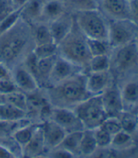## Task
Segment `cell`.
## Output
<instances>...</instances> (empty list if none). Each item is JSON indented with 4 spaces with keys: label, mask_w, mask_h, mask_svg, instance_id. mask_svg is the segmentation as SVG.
Here are the masks:
<instances>
[{
    "label": "cell",
    "mask_w": 138,
    "mask_h": 158,
    "mask_svg": "<svg viewBox=\"0 0 138 158\" xmlns=\"http://www.w3.org/2000/svg\"><path fill=\"white\" fill-rule=\"evenodd\" d=\"M26 94L20 90H16L7 94H0V102L12 104L26 111Z\"/></svg>",
    "instance_id": "cell-28"
},
{
    "label": "cell",
    "mask_w": 138,
    "mask_h": 158,
    "mask_svg": "<svg viewBox=\"0 0 138 158\" xmlns=\"http://www.w3.org/2000/svg\"><path fill=\"white\" fill-rule=\"evenodd\" d=\"M58 55L80 67L87 73L88 64L92 58L86 37L74 20L70 32L58 44Z\"/></svg>",
    "instance_id": "cell-4"
},
{
    "label": "cell",
    "mask_w": 138,
    "mask_h": 158,
    "mask_svg": "<svg viewBox=\"0 0 138 158\" xmlns=\"http://www.w3.org/2000/svg\"><path fill=\"white\" fill-rule=\"evenodd\" d=\"M123 99L124 111H138V77L137 76L128 79L119 86Z\"/></svg>",
    "instance_id": "cell-14"
},
{
    "label": "cell",
    "mask_w": 138,
    "mask_h": 158,
    "mask_svg": "<svg viewBox=\"0 0 138 158\" xmlns=\"http://www.w3.org/2000/svg\"></svg>",
    "instance_id": "cell-46"
},
{
    "label": "cell",
    "mask_w": 138,
    "mask_h": 158,
    "mask_svg": "<svg viewBox=\"0 0 138 158\" xmlns=\"http://www.w3.org/2000/svg\"><path fill=\"white\" fill-rule=\"evenodd\" d=\"M97 9L108 21L129 19V0H97Z\"/></svg>",
    "instance_id": "cell-9"
},
{
    "label": "cell",
    "mask_w": 138,
    "mask_h": 158,
    "mask_svg": "<svg viewBox=\"0 0 138 158\" xmlns=\"http://www.w3.org/2000/svg\"><path fill=\"white\" fill-rule=\"evenodd\" d=\"M73 110L83 123L85 130H95L107 118L101 95L90 97Z\"/></svg>",
    "instance_id": "cell-6"
},
{
    "label": "cell",
    "mask_w": 138,
    "mask_h": 158,
    "mask_svg": "<svg viewBox=\"0 0 138 158\" xmlns=\"http://www.w3.org/2000/svg\"><path fill=\"white\" fill-rule=\"evenodd\" d=\"M99 127L111 135H114L119 131L123 130L119 118L116 117H107Z\"/></svg>",
    "instance_id": "cell-33"
},
{
    "label": "cell",
    "mask_w": 138,
    "mask_h": 158,
    "mask_svg": "<svg viewBox=\"0 0 138 158\" xmlns=\"http://www.w3.org/2000/svg\"><path fill=\"white\" fill-rule=\"evenodd\" d=\"M33 54L37 59L48 58L58 55V44L55 43H48L36 45L33 49Z\"/></svg>",
    "instance_id": "cell-32"
},
{
    "label": "cell",
    "mask_w": 138,
    "mask_h": 158,
    "mask_svg": "<svg viewBox=\"0 0 138 158\" xmlns=\"http://www.w3.org/2000/svg\"><path fill=\"white\" fill-rule=\"evenodd\" d=\"M110 55L93 56L88 64L87 73L89 72H101L110 70Z\"/></svg>",
    "instance_id": "cell-30"
},
{
    "label": "cell",
    "mask_w": 138,
    "mask_h": 158,
    "mask_svg": "<svg viewBox=\"0 0 138 158\" xmlns=\"http://www.w3.org/2000/svg\"><path fill=\"white\" fill-rule=\"evenodd\" d=\"M67 11L75 14L79 11L97 9V0H60Z\"/></svg>",
    "instance_id": "cell-25"
},
{
    "label": "cell",
    "mask_w": 138,
    "mask_h": 158,
    "mask_svg": "<svg viewBox=\"0 0 138 158\" xmlns=\"http://www.w3.org/2000/svg\"><path fill=\"white\" fill-rule=\"evenodd\" d=\"M108 42L112 49L136 41L138 25L130 19L108 21Z\"/></svg>",
    "instance_id": "cell-7"
},
{
    "label": "cell",
    "mask_w": 138,
    "mask_h": 158,
    "mask_svg": "<svg viewBox=\"0 0 138 158\" xmlns=\"http://www.w3.org/2000/svg\"><path fill=\"white\" fill-rule=\"evenodd\" d=\"M83 131L67 133L58 147L66 149L67 151L73 154L74 156H80V141L82 138Z\"/></svg>",
    "instance_id": "cell-21"
},
{
    "label": "cell",
    "mask_w": 138,
    "mask_h": 158,
    "mask_svg": "<svg viewBox=\"0 0 138 158\" xmlns=\"http://www.w3.org/2000/svg\"><path fill=\"white\" fill-rule=\"evenodd\" d=\"M45 0H29L20 9V19L32 25L39 23Z\"/></svg>",
    "instance_id": "cell-18"
},
{
    "label": "cell",
    "mask_w": 138,
    "mask_h": 158,
    "mask_svg": "<svg viewBox=\"0 0 138 158\" xmlns=\"http://www.w3.org/2000/svg\"><path fill=\"white\" fill-rule=\"evenodd\" d=\"M74 23V15L67 11L60 18L48 23L51 35L55 44H58L70 32L73 28Z\"/></svg>",
    "instance_id": "cell-16"
},
{
    "label": "cell",
    "mask_w": 138,
    "mask_h": 158,
    "mask_svg": "<svg viewBox=\"0 0 138 158\" xmlns=\"http://www.w3.org/2000/svg\"><path fill=\"white\" fill-rule=\"evenodd\" d=\"M133 153L132 148L117 149L110 146L106 148H98L88 158H129Z\"/></svg>",
    "instance_id": "cell-23"
},
{
    "label": "cell",
    "mask_w": 138,
    "mask_h": 158,
    "mask_svg": "<svg viewBox=\"0 0 138 158\" xmlns=\"http://www.w3.org/2000/svg\"><path fill=\"white\" fill-rule=\"evenodd\" d=\"M40 124L41 123H29L25 125L21 126L20 128L14 131L11 136L23 148V146L27 144L29 142V140L32 138L37 129L40 127Z\"/></svg>",
    "instance_id": "cell-22"
},
{
    "label": "cell",
    "mask_w": 138,
    "mask_h": 158,
    "mask_svg": "<svg viewBox=\"0 0 138 158\" xmlns=\"http://www.w3.org/2000/svg\"><path fill=\"white\" fill-rule=\"evenodd\" d=\"M98 149L94 132L92 130H85L83 131L82 138L80 141V156H89Z\"/></svg>",
    "instance_id": "cell-26"
},
{
    "label": "cell",
    "mask_w": 138,
    "mask_h": 158,
    "mask_svg": "<svg viewBox=\"0 0 138 158\" xmlns=\"http://www.w3.org/2000/svg\"><path fill=\"white\" fill-rule=\"evenodd\" d=\"M137 119H138V112H137Z\"/></svg>",
    "instance_id": "cell-45"
},
{
    "label": "cell",
    "mask_w": 138,
    "mask_h": 158,
    "mask_svg": "<svg viewBox=\"0 0 138 158\" xmlns=\"http://www.w3.org/2000/svg\"><path fill=\"white\" fill-rule=\"evenodd\" d=\"M31 30H32V37L35 43V46L43 44L55 43L48 23L39 22L32 24Z\"/></svg>",
    "instance_id": "cell-24"
},
{
    "label": "cell",
    "mask_w": 138,
    "mask_h": 158,
    "mask_svg": "<svg viewBox=\"0 0 138 158\" xmlns=\"http://www.w3.org/2000/svg\"><path fill=\"white\" fill-rule=\"evenodd\" d=\"M103 106L107 117L119 118L124 111L121 90L115 81L101 94Z\"/></svg>",
    "instance_id": "cell-8"
},
{
    "label": "cell",
    "mask_w": 138,
    "mask_h": 158,
    "mask_svg": "<svg viewBox=\"0 0 138 158\" xmlns=\"http://www.w3.org/2000/svg\"><path fill=\"white\" fill-rule=\"evenodd\" d=\"M20 19V9L14 10L11 14L7 16L5 19L0 21V34L5 32L13 26Z\"/></svg>",
    "instance_id": "cell-35"
},
{
    "label": "cell",
    "mask_w": 138,
    "mask_h": 158,
    "mask_svg": "<svg viewBox=\"0 0 138 158\" xmlns=\"http://www.w3.org/2000/svg\"><path fill=\"white\" fill-rule=\"evenodd\" d=\"M136 44H137V49H138V37H137V38L136 39Z\"/></svg>",
    "instance_id": "cell-44"
},
{
    "label": "cell",
    "mask_w": 138,
    "mask_h": 158,
    "mask_svg": "<svg viewBox=\"0 0 138 158\" xmlns=\"http://www.w3.org/2000/svg\"><path fill=\"white\" fill-rule=\"evenodd\" d=\"M27 118L25 110L12 104L0 102V123H19Z\"/></svg>",
    "instance_id": "cell-20"
},
{
    "label": "cell",
    "mask_w": 138,
    "mask_h": 158,
    "mask_svg": "<svg viewBox=\"0 0 138 158\" xmlns=\"http://www.w3.org/2000/svg\"><path fill=\"white\" fill-rule=\"evenodd\" d=\"M35 158H48L46 156H37V157H35Z\"/></svg>",
    "instance_id": "cell-43"
},
{
    "label": "cell",
    "mask_w": 138,
    "mask_h": 158,
    "mask_svg": "<svg viewBox=\"0 0 138 158\" xmlns=\"http://www.w3.org/2000/svg\"><path fill=\"white\" fill-rule=\"evenodd\" d=\"M114 82L110 70L86 74V88L91 96L101 95Z\"/></svg>",
    "instance_id": "cell-12"
},
{
    "label": "cell",
    "mask_w": 138,
    "mask_h": 158,
    "mask_svg": "<svg viewBox=\"0 0 138 158\" xmlns=\"http://www.w3.org/2000/svg\"><path fill=\"white\" fill-rule=\"evenodd\" d=\"M34 47L31 25L20 19L11 28L0 34V63L12 70L23 64Z\"/></svg>",
    "instance_id": "cell-1"
},
{
    "label": "cell",
    "mask_w": 138,
    "mask_h": 158,
    "mask_svg": "<svg viewBox=\"0 0 138 158\" xmlns=\"http://www.w3.org/2000/svg\"><path fill=\"white\" fill-rule=\"evenodd\" d=\"M94 136L96 139L98 148H106L110 147L111 143L112 135H110L105 130H102L100 127L93 130Z\"/></svg>",
    "instance_id": "cell-34"
},
{
    "label": "cell",
    "mask_w": 138,
    "mask_h": 158,
    "mask_svg": "<svg viewBox=\"0 0 138 158\" xmlns=\"http://www.w3.org/2000/svg\"><path fill=\"white\" fill-rule=\"evenodd\" d=\"M0 158H17L10 150L0 143Z\"/></svg>",
    "instance_id": "cell-41"
},
{
    "label": "cell",
    "mask_w": 138,
    "mask_h": 158,
    "mask_svg": "<svg viewBox=\"0 0 138 158\" xmlns=\"http://www.w3.org/2000/svg\"><path fill=\"white\" fill-rule=\"evenodd\" d=\"M11 1H12L15 10H18L21 9L23 5H25L27 2H29V0H11Z\"/></svg>",
    "instance_id": "cell-42"
},
{
    "label": "cell",
    "mask_w": 138,
    "mask_h": 158,
    "mask_svg": "<svg viewBox=\"0 0 138 158\" xmlns=\"http://www.w3.org/2000/svg\"><path fill=\"white\" fill-rule=\"evenodd\" d=\"M129 19L138 25V0H129Z\"/></svg>",
    "instance_id": "cell-39"
},
{
    "label": "cell",
    "mask_w": 138,
    "mask_h": 158,
    "mask_svg": "<svg viewBox=\"0 0 138 158\" xmlns=\"http://www.w3.org/2000/svg\"><path fill=\"white\" fill-rule=\"evenodd\" d=\"M110 71L116 83H124L138 76V49L136 41L112 49Z\"/></svg>",
    "instance_id": "cell-3"
},
{
    "label": "cell",
    "mask_w": 138,
    "mask_h": 158,
    "mask_svg": "<svg viewBox=\"0 0 138 158\" xmlns=\"http://www.w3.org/2000/svg\"><path fill=\"white\" fill-rule=\"evenodd\" d=\"M48 149L44 142L41 124L37 129L33 137L29 140L27 144L23 147V156L22 158H35L37 156H44Z\"/></svg>",
    "instance_id": "cell-17"
},
{
    "label": "cell",
    "mask_w": 138,
    "mask_h": 158,
    "mask_svg": "<svg viewBox=\"0 0 138 158\" xmlns=\"http://www.w3.org/2000/svg\"><path fill=\"white\" fill-rule=\"evenodd\" d=\"M74 15L79 29L87 38L108 40V20L98 10H84Z\"/></svg>",
    "instance_id": "cell-5"
},
{
    "label": "cell",
    "mask_w": 138,
    "mask_h": 158,
    "mask_svg": "<svg viewBox=\"0 0 138 158\" xmlns=\"http://www.w3.org/2000/svg\"><path fill=\"white\" fill-rule=\"evenodd\" d=\"M122 130L130 135L138 132L137 113L133 111H124L119 117Z\"/></svg>",
    "instance_id": "cell-27"
},
{
    "label": "cell",
    "mask_w": 138,
    "mask_h": 158,
    "mask_svg": "<svg viewBox=\"0 0 138 158\" xmlns=\"http://www.w3.org/2000/svg\"><path fill=\"white\" fill-rule=\"evenodd\" d=\"M12 71V80L18 90L23 93L29 94L39 89L36 80L34 78L23 64L14 68Z\"/></svg>",
    "instance_id": "cell-15"
},
{
    "label": "cell",
    "mask_w": 138,
    "mask_h": 158,
    "mask_svg": "<svg viewBox=\"0 0 138 158\" xmlns=\"http://www.w3.org/2000/svg\"><path fill=\"white\" fill-rule=\"evenodd\" d=\"M18 90L12 78L0 80V94H7Z\"/></svg>",
    "instance_id": "cell-38"
},
{
    "label": "cell",
    "mask_w": 138,
    "mask_h": 158,
    "mask_svg": "<svg viewBox=\"0 0 138 158\" xmlns=\"http://www.w3.org/2000/svg\"><path fill=\"white\" fill-rule=\"evenodd\" d=\"M87 45L92 56L100 55H110L112 51L108 40L87 38Z\"/></svg>",
    "instance_id": "cell-29"
},
{
    "label": "cell",
    "mask_w": 138,
    "mask_h": 158,
    "mask_svg": "<svg viewBox=\"0 0 138 158\" xmlns=\"http://www.w3.org/2000/svg\"><path fill=\"white\" fill-rule=\"evenodd\" d=\"M41 128L48 150L58 147L67 134L59 124L50 119L41 123Z\"/></svg>",
    "instance_id": "cell-13"
},
{
    "label": "cell",
    "mask_w": 138,
    "mask_h": 158,
    "mask_svg": "<svg viewBox=\"0 0 138 158\" xmlns=\"http://www.w3.org/2000/svg\"><path fill=\"white\" fill-rule=\"evenodd\" d=\"M50 120L56 123L67 133L83 131L85 127L74 110L65 108H53Z\"/></svg>",
    "instance_id": "cell-10"
},
{
    "label": "cell",
    "mask_w": 138,
    "mask_h": 158,
    "mask_svg": "<svg viewBox=\"0 0 138 158\" xmlns=\"http://www.w3.org/2000/svg\"><path fill=\"white\" fill-rule=\"evenodd\" d=\"M133 136L124 130H121L118 133L112 135L110 147L117 149H127L132 148Z\"/></svg>",
    "instance_id": "cell-31"
},
{
    "label": "cell",
    "mask_w": 138,
    "mask_h": 158,
    "mask_svg": "<svg viewBox=\"0 0 138 158\" xmlns=\"http://www.w3.org/2000/svg\"><path fill=\"white\" fill-rule=\"evenodd\" d=\"M86 74L80 72L58 84L43 89L53 108L73 110L91 96L86 88Z\"/></svg>",
    "instance_id": "cell-2"
},
{
    "label": "cell",
    "mask_w": 138,
    "mask_h": 158,
    "mask_svg": "<svg viewBox=\"0 0 138 158\" xmlns=\"http://www.w3.org/2000/svg\"><path fill=\"white\" fill-rule=\"evenodd\" d=\"M67 12V10L60 0H45L42 7L40 22L50 23Z\"/></svg>",
    "instance_id": "cell-19"
},
{
    "label": "cell",
    "mask_w": 138,
    "mask_h": 158,
    "mask_svg": "<svg viewBox=\"0 0 138 158\" xmlns=\"http://www.w3.org/2000/svg\"><path fill=\"white\" fill-rule=\"evenodd\" d=\"M80 72H85V71L80 67L58 55L55 58V64L51 71L48 87L51 85L60 83L66 79L74 77V75Z\"/></svg>",
    "instance_id": "cell-11"
},
{
    "label": "cell",
    "mask_w": 138,
    "mask_h": 158,
    "mask_svg": "<svg viewBox=\"0 0 138 158\" xmlns=\"http://www.w3.org/2000/svg\"><path fill=\"white\" fill-rule=\"evenodd\" d=\"M14 10H16L11 0H0V21L11 14Z\"/></svg>",
    "instance_id": "cell-37"
},
{
    "label": "cell",
    "mask_w": 138,
    "mask_h": 158,
    "mask_svg": "<svg viewBox=\"0 0 138 158\" xmlns=\"http://www.w3.org/2000/svg\"><path fill=\"white\" fill-rule=\"evenodd\" d=\"M12 78V71L9 68L4 64L3 63H0V80L3 79Z\"/></svg>",
    "instance_id": "cell-40"
},
{
    "label": "cell",
    "mask_w": 138,
    "mask_h": 158,
    "mask_svg": "<svg viewBox=\"0 0 138 158\" xmlns=\"http://www.w3.org/2000/svg\"><path fill=\"white\" fill-rule=\"evenodd\" d=\"M44 156H46L48 158H74L73 154L60 147H56L55 149L48 150Z\"/></svg>",
    "instance_id": "cell-36"
}]
</instances>
